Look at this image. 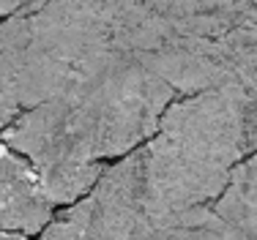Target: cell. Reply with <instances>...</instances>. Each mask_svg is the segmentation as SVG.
<instances>
[{
	"mask_svg": "<svg viewBox=\"0 0 257 240\" xmlns=\"http://www.w3.org/2000/svg\"><path fill=\"white\" fill-rule=\"evenodd\" d=\"M39 240H118V237L107 226V221L90 207L88 196H82L74 205L63 207V213H58L44 226Z\"/></svg>",
	"mask_w": 257,
	"mask_h": 240,
	"instance_id": "obj_7",
	"label": "cell"
},
{
	"mask_svg": "<svg viewBox=\"0 0 257 240\" xmlns=\"http://www.w3.org/2000/svg\"><path fill=\"white\" fill-rule=\"evenodd\" d=\"M252 3H254V9H257V0H252Z\"/></svg>",
	"mask_w": 257,
	"mask_h": 240,
	"instance_id": "obj_10",
	"label": "cell"
},
{
	"mask_svg": "<svg viewBox=\"0 0 257 240\" xmlns=\"http://www.w3.org/2000/svg\"><path fill=\"white\" fill-rule=\"evenodd\" d=\"M213 210L243 240H257V150L232 169L227 188L213 202Z\"/></svg>",
	"mask_w": 257,
	"mask_h": 240,
	"instance_id": "obj_4",
	"label": "cell"
},
{
	"mask_svg": "<svg viewBox=\"0 0 257 240\" xmlns=\"http://www.w3.org/2000/svg\"><path fill=\"white\" fill-rule=\"evenodd\" d=\"M143 153L148 194L162 218L213 205L232 169L252 156L246 98L235 85L175 98Z\"/></svg>",
	"mask_w": 257,
	"mask_h": 240,
	"instance_id": "obj_2",
	"label": "cell"
},
{
	"mask_svg": "<svg viewBox=\"0 0 257 240\" xmlns=\"http://www.w3.org/2000/svg\"><path fill=\"white\" fill-rule=\"evenodd\" d=\"M175 98L151 69L120 60L74 93L20 112L0 142L25 156L39 175L104 164L148 142Z\"/></svg>",
	"mask_w": 257,
	"mask_h": 240,
	"instance_id": "obj_1",
	"label": "cell"
},
{
	"mask_svg": "<svg viewBox=\"0 0 257 240\" xmlns=\"http://www.w3.org/2000/svg\"><path fill=\"white\" fill-rule=\"evenodd\" d=\"M148 240H243V237L216 216L213 205H208L167 218L159 229L151 232Z\"/></svg>",
	"mask_w": 257,
	"mask_h": 240,
	"instance_id": "obj_6",
	"label": "cell"
},
{
	"mask_svg": "<svg viewBox=\"0 0 257 240\" xmlns=\"http://www.w3.org/2000/svg\"><path fill=\"white\" fill-rule=\"evenodd\" d=\"M0 240H30L28 235H17V232H0Z\"/></svg>",
	"mask_w": 257,
	"mask_h": 240,
	"instance_id": "obj_9",
	"label": "cell"
},
{
	"mask_svg": "<svg viewBox=\"0 0 257 240\" xmlns=\"http://www.w3.org/2000/svg\"><path fill=\"white\" fill-rule=\"evenodd\" d=\"M30 0H0V20H9L14 14H28Z\"/></svg>",
	"mask_w": 257,
	"mask_h": 240,
	"instance_id": "obj_8",
	"label": "cell"
},
{
	"mask_svg": "<svg viewBox=\"0 0 257 240\" xmlns=\"http://www.w3.org/2000/svg\"><path fill=\"white\" fill-rule=\"evenodd\" d=\"M20 36L22 20L20 14L0 20V137L22 112L17 69H20Z\"/></svg>",
	"mask_w": 257,
	"mask_h": 240,
	"instance_id": "obj_5",
	"label": "cell"
},
{
	"mask_svg": "<svg viewBox=\"0 0 257 240\" xmlns=\"http://www.w3.org/2000/svg\"><path fill=\"white\" fill-rule=\"evenodd\" d=\"M55 218V205L41 188L33 164L0 142V232L41 235Z\"/></svg>",
	"mask_w": 257,
	"mask_h": 240,
	"instance_id": "obj_3",
	"label": "cell"
}]
</instances>
